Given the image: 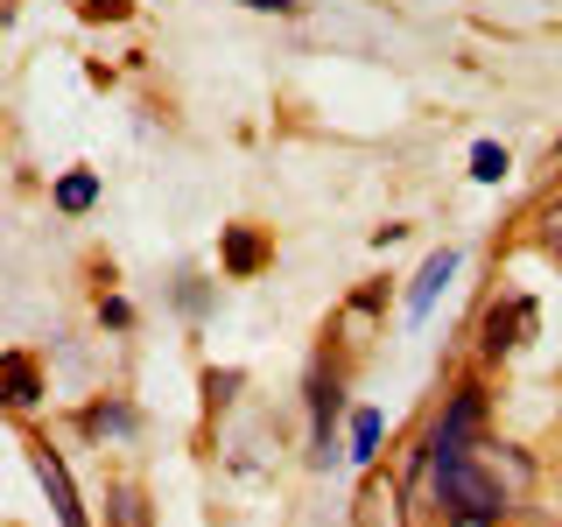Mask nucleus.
<instances>
[{
  "label": "nucleus",
  "instance_id": "obj_1",
  "mask_svg": "<svg viewBox=\"0 0 562 527\" xmlns=\"http://www.w3.org/2000/svg\"><path fill=\"white\" fill-rule=\"evenodd\" d=\"M436 492H443V506L471 527H492L506 514L499 479H485V471L471 464V450H436Z\"/></svg>",
  "mask_w": 562,
  "mask_h": 527
},
{
  "label": "nucleus",
  "instance_id": "obj_11",
  "mask_svg": "<svg viewBox=\"0 0 562 527\" xmlns=\"http://www.w3.org/2000/svg\"><path fill=\"white\" fill-rule=\"evenodd\" d=\"M541 254H549L555 268H562V204L549 211V218H541Z\"/></svg>",
  "mask_w": 562,
  "mask_h": 527
},
{
  "label": "nucleus",
  "instance_id": "obj_7",
  "mask_svg": "<svg viewBox=\"0 0 562 527\" xmlns=\"http://www.w3.org/2000/svg\"><path fill=\"white\" fill-rule=\"evenodd\" d=\"M8 386H14V394H8L14 408H29V401H35V366L22 359V351H8Z\"/></svg>",
  "mask_w": 562,
  "mask_h": 527
},
{
  "label": "nucleus",
  "instance_id": "obj_8",
  "mask_svg": "<svg viewBox=\"0 0 562 527\" xmlns=\"http://www.w3.org/2000/svg\"><path fill=\"white\" fill-rule=\"evenodd\" d=\"M471 176H479V183H499V176H506V148L479 141V148H471Z\"/></svg>",
  "mask_w": 562,
  "mask_h": 527
},
{
  "label": "nucleus",
  "instance_id": "obj_4",
  "mask_svg": "<svg viewBox=\"0 0 562 527\" xmlns=\"http://www.w3.org/2000/svg\"><path fill=\"white\" fill-rule=\"evenodd\" d=\"M471 429H479V394H457L450 415H443V429H436V450H464Z\"/></svg>",
  "mask_w": 562,
  "mask_h": 527
},
{
  "label": "nucleus",
  "instance_id": "obj_6",
  "mask_svg": "<svg viewBox=\"0 0 562 527\" xmlns=\"http://www.w3.org/2000/svg\"><path fill=\"white\" fill-rule=\"evenodd\" d=\"M225 268H233V274H254L260 268V239L254 233H233V239H225Z\"/></svg>",
  "mask_w": 562,
  "mask_h": 527
},
{
  "label": "nucleus",
  "instance_id": "obj_3",
  "mask_svg": "<svg viewBox=\"0 0 562 527\" xmlns=\"http://www.w3.org/2000/svg\"><path fill=\"white\" fill-rule=\"evenodd\" d=\"M527 324H535V303H506V310H492V324H485V351H492V359H499V351H514V345H520L514 330H527Z\"/></svg>",
  "mask_w": 562,
  "mask_h": 527
},
{
  "label": "nucleus",
  "instance_id": "obj_5",
  "mask_svg": "<svg viewBox=\"0 0 562 527\" xmlns=\"http://www.w3.org/2000/svg\"><path fill=\"white\" fill-rule=\"evenodd\" d=\"M457 274V254L443 246V254H429V268H422V281H415V295H408V316H429V303H436V289Z\"/></svg>",
  "mask_w": 562,
  "mask_h": 527
},
{
  "label": "nucleus",
  "instance_id": "obj_10",
  "mask_svg": "<svg viewBox=\"0 0 562 527\" xmlns=\"http://www.w3.org/2000/svg\"><path fill=\"white\" fill-rule=\"evenodd\" d=\"M373 444H380V415H359L351 422V457H373Z\"/></svg>",
  "mask_w": 562,
  "mask_h": 527
},
{
  "label": "nucleus",
  "instance_id": "obj_2",
  "mask_svg": "<svg viewBox=\"0 0 562 527\" xmlns=\"http://www.w3.org/2000/svg\"><path fill=\"white\" fill-rule=\"evenodd\" d=\"M35 471H43V485H49V506H57V520H64V527H92V520H85V506H78V492H70V471H64V457L49 450V444H35Z\"/></svg>",
  "mask_w": 562,
  "mask_h": 527
},
{
  "label": "nucleus",
  "instance_id": "obj_9",
  "mask_svg": "<svg viewBox=\"0 0 562 527\" xmlns=\"http://www.w3.org/2000/svg\"><path fill=\"white\" fill-rule=\"evenodd\" d=\"M92 198H99V183H92V176H64V183H57V204H64V211H85Z\"/></svg>",
  "mask_w": 562,
  "mask_h": 527
}]
</instances>
